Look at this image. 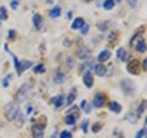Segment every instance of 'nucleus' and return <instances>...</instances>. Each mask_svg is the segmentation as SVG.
<instances>
[{"mask_svg":"<svg viewBox=\"0 0 147 138\" xmlns=\"http://www.w3.org/2000/svg\"><path fill=\"white\" fill-rule=\"evenodd\" d=\"M33 25H34V27H36V29H40L42 28V25H43V18H42V16L39 15V13H34L33 15Z\"/></svg>","mask_w":147,"mask_h":138,"instance_id":"nucleus-10","label":"nucleus"},{"mask_svg":"<svg viewBox=\"0 0 147 138\" xmlns=\"http://www.w3.org/2000/svg\"><path fill=\"white\" fill-rule=\"evenodd\" d=\"M146 137V123H145V126L142 130H140L139 132L136 133V137L135 138H145Z\"/></svg>","mask_w":147,"mask_h":138,"instance_id":"nucleus-28","label":"nucleus"},{"mask_svg":"<svg viewBox=\"0 0 147 138\" xmlns=\"http://www.w3.org/2000/svg\"><path fill=\"white\" fill-rule=\"evenodd\" d=\"M90 54H91L90 49L87 47H84V48H81L79 52H77V56H79L81 60H86V59L90 56Z\"/></svg>","mask_w":147,"mask_h":138,"instance_id":"nucleus-13","label":"nucleus"},{"mask_svg":"<svg viewBox=\"0 0 147 138\" xmlns=\"http://www.w3.org/2000/svg\"><path fill=\"white\" fill-rule=\"evenodd\" d=\"M4 114H5V117L7 121H15L17 116L20 115V107L18 104L12 102V103H9L5 105V110H4Z\"/></svg>","mask_w":147,"mask_h":138,"instance_id":"nucleus-1","label":"nucleus"},{"mask_svg":"<svg viewBox=\"0 0 147 138\" xmlns=\"http://www.w3.org/2000/svg\"><path fill=\"white\" fill-rule=\"evenodd\" d=\"M87 127H88V121L85 120L84 122H82V126H81V128H82V131H84V133H86V132H87V130H88Z\"/></svg>","mask_w":147,"mask_h":138,"instance_id":"nucleus-34","label":"nucleus"},{"mask_svg":"<svg viewBox=\"0 0 147 138\" xmlns=\"http://www.w3.org/2000/svg\"><path fill=\"white\" fill-rule=\"evenodd\" d=\"M114 5H115V0H105L103 3V7L105 10H112Z\"/></svg>","mask_w":147,"mask_h":138,"instance_id":"nucleus-22","label":"nucleus"},{"mask_svg":"<svg viewBox=\"0 0 147 138\" xmlns=\"http://www.w3.org/2000/svg\"><path fill=\"white\" fill-rule=\"evenodd\" d=\"M126 1L131 7H136V5H137V0H126Z\"/></svg>","mask_w":147,"mask_h":138,"instance_id":"nucleus-36","label":"nucleus"},{"mask_svg":"<svg viewBox=\"0 0 147 138\" xmlns=\"http://www.w3.org/2000/svg\"><path fill=\"white\" fill-rule=\"evenodd\" d=\"M77 117H79V114H75V115H67V116L65 117V123L66 125H75L76 123V120H77Z\"/></svg>","mask_w":147,"mask_h":138,"instance_id":"nucleus-19","label":"nucleus"},{"mask_svg":"<svg viewBox=\"0 0 147 138\" xmlns=\"http://www.w3.org/2000/svg\"><path fill=\"white\" fill-rule=\"evenodd\" d=\"M84 83L87 88H91L92 86H93L94 81H93V76H92L91 71H86L85 75H84Z\"/></svg>","mask_w":147,"mask_h":138,"instance_id":"nucleus-8","label":"nucleus"},{"mask_svg":"<svg viewBox=\"0 0 147 138\" xmlns=\"http://www.w3.org/2000/svg\"><path fill=\"white\" fill-rule=\"evenodd\" d=\"M65 82V75L63 72H57L54 76V83L57 84H63Z\"/></svg>","mask_w":147,"mask_h":138,"instance_id":"nucleus-18","label":"nucleus"},{"mask_svg":"<svg viewBox=\"0 0 147 138\" xmlns=\"http://www.w3.org/2000/svg\"><path fill=\"white\" fill-rule=\"evenodd\" d=\"M11 77H12V75H11V73H9V75H7L5 78H4V81H3V86H4V87H7V86H9V81H10Z\"/></svg>","mask_w":147,"mask_h":138,"instance_id":"nucleus-32","label":"nucleus"},{"mask_svg":"<svg viewBox=\"0 0 147 138\" xmlns=\"http://www.w3.org/2000/svg\"><path fill=\"white\" fill-rule=\"evenodd\" d=\"M117 56L120 59L121 61H127L129 60V58H130V55L127 54V52L124 48H119L117 50Z\"/></svg>","mask_w":147,"mask_h":138,"instance_id":"nucleus-11","label":"nucleus"},{"mask_svg":"<svg viewBox=\"0 0 147 138\" xmlns=\"http://www.w3.org/2000/svg\"><path fill=\"white\" fill-rule=\"evenodd\" d=\"M119 1H120V0H117V3H119Z\"/></svg>","mask_w":147,"mask_h":138,"instance_id":"nucleus-43","label":"nucleus"},{"mask_svg":"<svg viewBox=\"0 0 147 138\" xmlns=\"http://www.w3.org/2000/svg\"><path fill=\"white\" fill-rule=\"evenodd\" d=\"M76 95H77V92H76V88H74L70 93H69V95H67V100H66V103L70 105V104H72L74 102H75V99H76Z\"/></svg>","mask_w":147,"mask_h":138,"instance_id":"nucleus-21","label":"nucleus"},{"mask_svg":"<svg viewBox=\"0 0 147 138\" xmlns=\"http://www.w3.org/2000/svg\"><path fill=\"white\" fill-rule=\"evenodd\" d=\"M67 64H69V67H71V66H72V59H71V58H69V59H67Z\"/></svg>","mask_w":147,"mask_h":138,"instance_id":"nucleus-40","label":"nucleus"},{"mask_svg":"<svg viewBox=\"0 0 147 138\" xmlns=\"http://www.w3.org/2000/svg\"><path fill=\"white\" fill-rule=\"evenodd\" d=\"M85 23L86 22H85V20L82 17H76L75 20H74V22L71 23V28L72 29H80Z\"/></svg>","mask_w":147,"mask_h":138,"instance_id":"nucleus-12","label":"nucleus"},{"mask_svg":"<svg viewBox=\"0 0 147 138\" xmlns=\"http://www.w3.org/2000/svg\"><path fill=\"white\" fill-rule=\"evenodd\" d=\"M33 86H34L33 80H30V81H27L26 83L22 84L20 87V89L17 90V94H16V100L17 102H22V100H25L27 98V95H28V93L31 92V89L33 88Z\"/></svg>","mask_w":147,"mask_h":138,"instance_id":"nucleus-2","label":"nucleus"},{"mask_svg":"<svg viewBox=\"0 0 147 138\" xmlns=\"http://www.w3.org/2000/svg\"><path fill=\"white\" fill-rule=\"evenodd\" d=\"M126 70H127L129 73H131V75H140V72L142 70L140 60H137V59H132L130 62H127Z\"/></svg>","mask_w":147,"mask_h":138,"instance_id":"nucleus-3","label":"nucleus"},{"mask_svg":"<svg viewBox=\"0 0 147 138\" xmlns=\"http://www.w3.org/2000/svg\"><path fill=\"white\" fill-rule=\"evenodd\" d=\"M103 127V125L100 122H94L93 123V126H92V132L93 133H97V132H99L100 131V128Z\"/></svg>","mask_w":147,"mask_h":138,"instance_id":"nucleus-26","label":"nucleus"},{"mask_svg":"<svg viewBox=\"0 0 147 138\" xmlns=\"http://www.w3.org/2000/svg\"><path fill=\"white\" fill-rule=\"evenodd\" d=\"M93 70H94L96 75L99 77H103V76H105V73H107V68H105L103 64H96L93 66Z\"/></svg>","mask_w":147,"mask_h":138,"instance_id":"nucleus-9","label":"nucleus"},{"mask_svg":"<svg viewBox=\"0 0 147 138\" xmlns=\"http://www.w3.org/2000/svg\"><path fill=\"white\" fill-rule=\"evenodd\" d=\"M120 87H121V90L124 92V94H126V95L135 94V84L130 80H127V78H125V80H123L120 82Z\"/></svg>","mask_w":147,"mask_h":138,"instance_id":"nucleus-4","label":"nucleus"},{"mask_svg":"<svg viewBox=\"0 0 147 138\" xmlns=\"http://www.w3.org/2000/svg\"><path fill=\"white\" fill-rule=\"evenodd\" d=\"M90 67H93V65H92V62H91V61H87V60H85V62L81 65V70L90 71Z\"/></svg>","mask_w":147,"mask_h":138,"instance_id":"nucleus-27","label":"nucleus"},{"mask_svg":"<svg viewBox=\"0 0 147 138\" xmlns=\"http://www.w3.org/2000/svg\"><path fill=\"white\" fill-rule=\"evenodd\" d=\"M64 44L66 45V47H69V45L71 44V42H70V39H65V42H64Z\"/></svg>","mask_w":147,"mask_h":138,"instance_id":"nucleus-42","label":"nucleus"},{"mask_svg":"<svg viewBox=\"0 0 147 138\" xmlns=\"http://www.w3.org/2000/svg\"><path fill=\"white\" fill-rule=\"evenodd\" d=\"M33 71H34L36 73H44V72H45V67H44L43 64H39V65L34 66Z\"/></svg>","mask_w":147,"mask_h":138,"instance_id":"nucleus-25","label":"nucleus"},{"mask_svg":"<svg viewBox=\"0 0 147 138\" xmlns=\"http://www.w3.org/2000/svg\"><path fill=\"white\" fill-rule=\"evenodd\" d=\"M64 99H65V98H64V95H63V94L57 95V96L54 98V100H53L54 107H55V108H60L61 105L64 104Z\"/></svg>","mask_w":147,"mask_h":138,"instance_id":"nucleus-20","label":"nucleus"},{"mask_svg":"<svg viewBox=\"0 0 147 138\" xmlns=\"http://www.w3.org/2000/svg\"><path fill=\"white\" fill-rule=\"evenodd\" d=\"M145 110H146V100H142V103L139 105V109H137V117L141 116V114L142 113H145Z\"/></svg>","mask_w":147,"mask_h":138,"instance_id":"nucleus-24","label":"nucleus"},{"mask_svg":"<svg viewBox=\"0 0 147 138\" xmlns=\"http://www.w3.org/2000/svg\"><path fill=\"white\" fill-rule=\"evenodd\" d=\"M86 105H87V102H86V100H82V102H81V105H80V107H81L82 109H85V107H86Z\"/></svg>","mask_w":147,"mask_h":138,"instance_id":"nucleus-39","label":"nucleus"},{"mask_svg":"<svg viewBox=\"0 0 147 138\" xmlns=\"http://www.w3.org/2000/svg\"><path fill=\"white\" fill-rule=\"evenodd\" d=\"M15 37H16V32L13 29L9 31V39H15Z\"/></svg>","mask_w":147,"mask_h":138,"instance_id":"nucleus-35","label":"nucleus"},{"mask_svg":"<svg viewBox=\"0 0 147 138\" xmlns=\"http://www.w3.org/2000/svg\"><path fill=\"white\" fill-rule=\"evenodd\" d=\"M59 138H72V135L69 131H63L60 133V136H59Z\"/></svg>","mask_w":147,"mask_h":138,"instance_id":"nucleus-31","label":"nucleus"},{"mask_svg":"<svg viewBox=\"0 0 147 138\" xmlns=\"http://www.w3.org/2000/svg\"><path fill=\"white\" fill-rule=\"evenodd\" d=\"M18 4H20V1H18V0H11L10 5H11V9H12V10H16V9L18 7Z\"/></svg>","mask_w":147,"mask_h":138,"instance_id":"nucleus-33","label":"nucleus"},{"mask_svg":"<svg viewBox=\"0 0 147 138\" xmlns=\"http://www.w3.org/2000/svg\"><path fill=\"white\" fill-rule=\"evenodd\" d=\"M145 138H146V137H145Z\"/></svg>","mask_w":147,"mask_h":138,"instance_id":"nucleus-44","label":"nucleus"},{"mask_svg":"<svg viewBox=\"0 0 147 138\" xmlns=\"http://www.w3.org/2000/svg\"><path fill=\"white\" fill-rule=\"evenodd\" d=\"M105 103V94L103 93H97L94 95V98H93V102H92V105H93L94 108H100V107H103Z\"/></svg>","mask_w":147,"mask_h":138,"instance_id":"nucleus-6","label":"nucleus"},{"mask_svg":"<svg viewBox=\"0 0 147 138\" xmlns=\"http://www.w3.org/2000/svg\"><path fill=\"white\" fill-rule=\"evenodd\" d=\"M12 58H13V64H15V66H16V70L18 68V65H20V61H18V59L16 55H12Z\"/></svg>","mask_w":147,"mask_h":138,"instance_id":"nucleus-37","label":"nucleus"},{"mask_svg":"<svg viewBox=\"0 0 147 138\" xmlns=\"http://www.w3.org/2000/svg\"><path fill=\"white\" fill-rule=\"evenodd\" d=\"M80 29H81V34H84V36H85V34H87V33H88V31H90V26L87 25V23H85L84 26L81 27Z\"/></svg>","mask_w":147,"mask_h":138,"instance_id":"nucleus-30","label":"nucleus"},{"mask_svg":"<svg viewBox=\"0 0 147 138\" xmlns=\"http://www.w3.org/2000/svg\"><path fill=\"white\" fill-rule=\"evenodd\" d=\"M32 136L33 138H43L44 136V126L42 123H37L32 127Z\"/></svg>","mask_w":147,"mask_h":138,"instance_id":"nucleus-5","label":"nucleus"},{"mask_svg":"<svg viewBox=\"0 0 147 138\" xmlns=\"http://www.w3.org/2000/svg\"><path fill=\"white\" fill-rule=\"evenodd\" d=\"M135 49H136V52H139V53H145L146 52V42H145L144 38H140L139 40H137V43L135 45Z\"/></svg>","mask_w":147,"mask_h":138,"instance_id":"nucleus-15","label":"nucleus"},{"mask_svg":"<svg viewBox=\"0 0 147 138\" xmlns=\"http://www.w3.org/2000/svg\"><path fill=\"white\" fill-rule=\"evenodd\" d=\"M61 15V7L60 6H54L52 10L49 11V16L52 17V18H57V17H59Z\"/></svg>","mask_w":147,"mask_h":138,"instance_id":"nucleus-17","label":"nucleus"},{"mask_svg":"<svg viewBox=\"0 0 147 138\" xmlns=\"http://www.w3.org/2000/svg\"><path fill=\"white\" fill-rule=\"evenodd\" d=\"M108 109L110 110V111H113V113H115V114H119L121 111V105L119 104V103H117V102H112V103H109V105H108Z\"/></svg>","mask_w":147,"mask_h":138,"instance_id":"nucleus-16","label":"nucleus"},{"mask_svg":"<svg viewBox=\"0 0 147 138\" xmlns=\"http://www.w3.org/2000/svg\"><path fill=\"white\" fill-rule=\"evenodd\" d=\"M7 17H9V15H7V10H6V7L5 6H1L0 7V21H5V20H7Z\"/></svg>","mask_w":147,"mask_h":138,"instance_id":"nucleus-23","label":"nucleus"},{"mask_svg":"<svg viewBox=\"0 0 147 138\" xmlns=\"http://www.w3.org/2000/svg\"><path fill=\"white\" fill-rule=\"evenodd\" d=\"M110 56H112V54H110L109 50H102L98 55V60H99V62H105L109 60Z\"/></svg>","mask_w":147,"mask_h":138,"instance_id":"nucleus-14","label":"nucleus"},{"mask_svg":"<svg viewBox=\"0 0 147 138\" xmlns=\"http://www.w3.org/2000/svg\"><path fill=\"white\" fill-rule=\"evenodd\" d=\"M33 66V62L30 61V60H24L20 62V65H18V68H17V73L18 75H22L26 70H28L30 67Z\"/></svg>","mask_w":147,"mask_h":138,"instance_id":"nucleus-7","label":"nucleus"},{"mask_svg":"<svg viewBox=\"0 0 147 138\" xmlns=\"http://www.w3.org/2000/svg\"><path fill=\"white\" fill-rule=\"evenodd\" d=\"M115 135H117V138H124V135H123V133H119V132H115Z\"/></svg>","mask_w":147,"mask_h":138,"instance_id":"nucleus-41","label":"nucleus"},{"mask_svg":"<svg viewBox=\"0 0 147 138\" xmlns=\"http://www.w3.org/2000/svg\"><path fill=\"white\" fill-rule=\"evenodd\" d=\"M142 70L144 71H147V59H144V61H142Z\"/></svg>","mask_w":147,"mask_h":138,"instance_id":"nucleus-38","label":"nucleus"},{"mask_svg":"<svg viewBox=\"0 0 147 138\" xmlns=\"http://www.w3.org/2000/svg\"><path fill=\"white\" fill-rule=\"evenodd\" d=\"M107 26H108V22H99V23L97 25L98 29L102 31V32H104L105 29H107Z\"/></svg>","mask_w":147,"mask_h":138,"instance_id":"nucleus-29","label":"nucleus"}]
</instances>
